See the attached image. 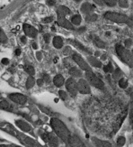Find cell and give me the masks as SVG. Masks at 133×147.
I'll list each match as a JSON object with an SVG mask.
<instances>
[{
  "label": "cell",
  "instance_id": "ffe728a7",
  "mask_svg": "<svg viewBox=\"0 0 133 147\" xmlns=\"http://www.w3.org/2000/svg\"><path fill=\"white\" fill-rule=\"evenodd\" d=\"M53 45L55 48L60 49L64 45V40L60 36H55L53 39Z\"/></svg>",
  "mask_w": 133,
  "mask_h": 147
},
{
  "label": "cell",
  "instance_id": "30bf717a",
  "mask_svg": "<svg viewBox=\"0 0 133 147\" xmlns=\"http://www.w3.org/2000/svg\"><path fill=\"white\" fill-rule=\"evenodd\" d=\"M9 98L11 100L14 102L15 103H18V104H24L26 103L27 98L25 95L22 94H18V93H14V94H11L9 95Z\"/></svg>",
  "mask_w": 133,
  "mask_h": 147
},
{
  "label": "cell",
  "instance_id": "7dc6e473",
  "mask_svg": "<svg viewBox=\"0 0 133 147\" xmlns=\"http://www.w3.org/2000/svg\"><path fill=\"white\" fill-rule=\"evenodd\" d=\"M36 57H37V59L39 60H41V58H42V56H41V52H37L36 53Z\"/></svg>",
  "mask_w": 133,
  "mask_h": 147
},
{
  "label": "cell",
  "instance_id": "603a6c76",
  "mask_svg": "<svg viewBox=\"0 0 133 147\" xmlns=\"http://www.w3.org/2000/svg\"><path fill=\"white\" fill-rule=\"evenodd\" d=\"M81 22H82V18H81V16L79 15V14L74 15V16H73L71 18V23L74 24V25L78 26V25H80V23H81Z\"/></svg>",
  "mask_w": 133,
  "mask_h": 147
},
{
  "label": "cell",
  "instance_id": "816d5d0a",
  "mask_svg": "<svg viewBox=\"0 0 133 147\" xmlns=\"http://www.w3.org/2000/svg\"><path fill=\"white\" fill-rule=\"evenodd\" d=\"M106 59V55H103V56H102V60H105Z\"/></svg>",
  "mask_w": 133,
  "mask_h": 147
},
{
  "label": "cell",
  "instance_id": "681fc988",
  "mask_svg": "<svg viewBox=\"0 0 133 147\" xmlns=\"http://www.w3.org/2000/svg\"><path fill=\"white\" fill-rule=\"evenodd\" d=\"M79 32H84L85 31V27H81V28H79V30H78Z\"/></svg>",
  "mask_w": 133,
  "mask_h": 147
},
{
  "label": "cell",
  "instance_id": "9a60e30c",
  "mask_svg": "<svg viewBox=\"0 0 133 147\" xmlns=\"http://www.w3.org/2000/svg\"><path fill=\"white\" fill-rule=\"evenodd\" d=\"M93 144L95 145L96 147H113V146L111 145V143H109L108 141L106 140H102L97 138V137H93L92 138Z\"/></svg>",
  "mask_w": 133,
  "mask_h": 147
},
{
  "label": "cell",
  "instance_id": "db71d44e",
  "mask_svg": "<svg viewBox=\"0 0 133 147\" xmlns=\"http://www.w3.org/2000/svg\"><path fill=\"white\" fill-rule=\"evenodd\" d=\"M57 60H58L57 58H55V59H54V62H55V63H57Z\"/></svg>",
  "mask_w": 133,
  "mask_h": 147
},
{
  "label": "cell",
  "instance_id": "60d3db41",
  "mask_svg": "<svg viewBox=\"0 0 133 147\" xmlns=\"http://www.w3.org/2000/svg\"><path fill=\"white\" fill-rule=\"evenodd\" d=\"M43 80L45 81V82H47V83H49L50 82V76L48 75V74H43V79H42Z\"/></svg>",
  "mask_w": 133,
  "mask_h": 147
},
{
  "label": "cell",
  "instance_id": "4316f807",
  "mask_svg": "<svg viewBox=\"0 0 133 147\" xmlns=\"http://www.w3.org/2000/svg\"><path fill=\"white\" fill-rule=\"evenodd\" d=\"M123 75V73L119 69H115V71H114V73L113 74V78L114 80H117V79H119V80H121V77Z\"/></svg>",
  "mask_w": 133,
  "mask_h": 147
},
{
  "label": "cell",
  "instance_id": "277c9868",
  "mask_svg": "<svg viewBox=\"0 0 133 147\" xmlns=\"http://www.w3.org/2000/svg\"><path fill=\"white\" fill-rule=\"evenodd\" d=\"M85 77H86V80L88 82V84L93 85V87L97 88L99 89H103L104 88V83L92 71L85 72Z\"/></svg>",
  "mask_w": 133,
  "mask_h": 147
},
{
  "label": "cell",
  "instance_id": "2e32d148",
  "mask_svg": "<svg viewBox=\"0 0 133 147\" xmlns=\"http://www.w3.org/2000/svg\"><path fill=\"white\" fill-rule=\"evenodd\" d=\"M15 122H16V125L19 127L21 130H22L23 131L29 132V131H32V127L28 123H27L26 121H23L22 120H17Z\"/></svg>",
  "mask_w": 133,
  "mask_h": 147
},
{
  "label": "cell",
  "instance_id": "9c48e42d",
  "mask_svg": "<svg viewBox=\"0 0 133 147\" xmlns=\"http://www.w3.org/2000/svg\"><path fill=\"white\" fill-rule=\"evenodd\" d=\"M22 28H23L24 33H25V35L27 36L30 37V38H36V36L38 34V31L34 27L29 25V24L25 23V24H23Z\"/></svg>",
  "mask_w": 133,
  "mask_h": 147
},
{
  "label": "cell",
  "instance_id": "f1b7e54d",
  "mask_svg": "<svg viewBox=\"0 0 133 147\" xmlns=\"http://www.w3.org/2000/svg\"><path fill=\"white\" fill-rule=\"evenodd\" d=\"M7 41V37L6 34L4 33V32L0 29V42L1 43H6Z\"/></svg>",
  "mask_w": 133,
  "mask_h": 147
},
{
  "label": "cell",
  "instance_id": "7c38bea8",
  "mask_svg": "<svg viewBox=\"0 0 133 147\" xmlns=\"http://www.w3.org/2000/svg\"><path fill=\"white\" fill-rule=\"evenodd\" d=\"M57 24L60 27H65V28L69 29V30H74V29L73 24L70 21L67 20L65 18H58V19H57Z\"/></svg>",
  "mask_w": 133,
  "mask_h": 147
},
{
  "label": "cell",
  "instance_id": "7402d4cb",
  "mask_svg": "<svg viewBox=\"0 0 133 147\" xmlns=\"http://www.w3.org/2000/svg\"><path fill=\"white\" fill-rule=\"evenodd\" d=\"M93 43L97 46V47H99V48H101V49H103V48H105L106 47V45H105V43L103 41V40L100 39L99 37H98L97 36H93Z\"/></svg>",
  "mask_w": 133,
  "mask_h": 147
},
{
  "label": "cell",
  "instance_id": "4dcf8cb0",
  "mask_svg": "<svg viewBox=\"0 0 133 147\" xmlns=\"http://www.w3.org/2000/svg\"><path fill=\"white\" fill-rule=\"evenodd\" d=\"M125 143H126V138L124 136H120V137H118V139L117 140V144L118 146H123L125 145Z\"/></svg>",
  "mask_w": 133,
  "mask_h": 147
},
{
  "label": "cell",
  "instance_id": "cb8c5ba5",
  "mask_svg": "<svg viewBox=\"0 0 133 147\" xmlns=\"http://www.w3.org/2000/svg\"><path fill=\"white\" fill-rule=\"evenodd\" d=\"M34 84H35V80H34V78L32 76H29L27 78V82H26V88H27V89L32 88L34 86Z\"/></svg>",
  "mask_w": 133,
  "mask_h": 147
},
{
  "label": "cell",
  "instance_id": "3957f363",
  "mask_svg": "<svg viewBox=\"0 0 133 147\" xmlns=\"http://www.w3.org/2000/svg\"><path fill=\"white\" fill-rule=\"evenodd\" d=\"M116 52L120 60L123 63L126 64L130 68H133L132 54L126 48L117 44V45H116Z\"/></svg>",
  "mask_w": 133,
  "mask_h": 147
},
{
  "label": "cell",
  "instance_id": "6da1fadb",
  "mask_svg": "<svg viewBox=\"0 0 133 147\" xmlns=\"http://www.w3.org/2000/svg\"><path fill=\"white\" fill-rule=\"evenodd\" d=\"M51 127L54 131V132L60 140L66 144L69 143V140L71 134L62 121L56 117H52L51 120Z\"/></svg>",
  "mask_w": 133,
  "mask_h": 147
},
{
  "label": "cell",
  "instance_id": "44dd1931",
  "mask_svg": "<svg viewBox=\"0 0 133 147\" xmlns=\"http://www.w3.org/2000/svg\"><path fill=\"white\" fill-rule=\"evenodd\" d=\"M69 74L71 75V76H74L75 78L77 77H81L82 76V72L80 70V69L76 68V67H71L69 70Z\"/></svg>",
  "mask_w": 133,
  "mask_h": 147
},
{
  "label": "cell",
  "instance_id": "11a10c76",
  "mask_svg": "<svg viewBox=\"0 0 133 147\" xmlns=\"http://www.w3.org/2000/svg\"><path fill=\"white\" fill-rule=\"evenodd\" d=\"M9 147H20V146H9Z\"/></svg>",
  "mask_w": 133,
  "mask_h": 147
},
{
  "label": "cell",
  "instance_id": "e0dca14e",
  "mask_svg": "<svg viewBox=\"0 0 133 147\" xmlns=\"http://www.w3.org/2000/svg\"><path fill=\"white\" fill-rule=\"evenodd\" d=\"M56 13H57V15H58V18H65V16L70 13V10L69 7L61 5V6L58 7Z\"/></svg>",
  "mask_w": 133,
  "mask_h": 147
},
{
  "label": "cell",
  "instance_id": "d4e9b609",
  "mask_svg": "<svg viewBox=\"0 0 133 147\" xmlns=\"http://www.w3.org/2000/svg\"><path fill=\"white\" fill-rule=\"evenodd\" d=\"M97 19H98V15L95 13L88 14V15L85 16V21L87 22H93Z\"/></svg>",
  "mask_w": 133,
  "mask_h": 147
},
{
  "label": "cell",
  "instance_id": "d6986e66",
  "mask_svg": "<svg viewBox=\"0 0 133 147\" xmlns=\"http://www.w3.org/2000/svg\"><path fill=\"white\" fill-rule=\"evenodd\" d=\"M87 60L88 61V63L91 65H93L94 67H98V68H101L102 66V62L99 60L97 58H95V57H93V56H88V58H87Z\"/></svg>",
  "mask_w": 133,
  "mask_h": 147
},
{
  "label": "cell",
  "instance_id": "484cf974",
  "mask_svg": "<svg viewBox=\"0 0 133 147\" xmlns=\"http://www.w3.org/2000/svg\"><path fill=\"white\" fill-rule=\"evenodd\" d=\"M24 70H25L30 76H33L34 74H35V73H36L34 67L32 66V65H25V66H24Z\"/></svg>",
  "mask_w": 133,
  "mask_h": 147
},
{
  "label": "cell",
  "instance_id": "bcb514c9",
  "mask_svg": "<svg viewBox=\"0 0 133 147\" xmlns=\"http://www.w3.org/2000/svg\"><path fill=\"white\" fill-rule=\"evenodd\" d=\"M21 40H22V42L23 44H25V43L27 42V36H22V37H21Z\"/></svg>",
  "mask_w": 133,
  "mask_h": 147
},
{
  "label": "cell",
  "instance_id": "74e56055",
  "mask_svg": "<svg viewBox=\"0 0 133 147\" xmlns=\"http://www.w3.org/2000/svg\"><path fill=\"white\" fill-rule=\"evenodd\" d=\"M124 43H125V48L128 49V48H130V47H132V39H126Z\"/></svg>",
  "mask_w": 133,
  "mask_h": 147
},
{
  "label": "cell",
  "instance_id": "7bdbcfd3",
  "mask_svg": "<svg viewBox=\"0 0 133 147\" xmlns=\"http://www.w3.org/2000/svg\"><path fill=\"white\" fill-rule=\"evenodd\" d=\"M8 63H9V60L7 59V58H3V59H2V64H3V65H8Z\"/></svg>",
  "mask_w": 133,
  "mask_h": 147
},
{
  "label": "cell",
  "instance_id": "ee69618b",
  "mask_svg": "<svg viewBox=\"0 0 133 147\" xmlns=\"http://www.w3.org/2000/svg\"><path fill=\"white\" fill-rule=\"evenodd\" d=\"M47 3L48 5H50V6H53L55 4V1H54V0H49V1H47Z\"/></svg>",
  "mask_w": 133,
  "mask_h": 147
},
{
  "label": "cell",
  "instance_id": "8d00e7d4",
  "mask_svg": "<svg viewBox=\"0 0 133 147\" xmlns=\"http://www.w3.org/2000/svg\"><path fill=\"white\" fill-rule=\"evenodd\" d=\"M53 17H51V16H50V17H47V18H44L43 19H42V22L43 23H50V22H52V21H53Z\"/></svg>",
  "mask_w": 133,
  "mask_h": 147
},
{
  "label": "cell",
  "instance_id": "e575fe53",
  "mask_svg": "<svg viewBox=\"0 0 133 147\" xmlns=\"http://www.w3.org/2000/svg\"><path fill=\"white\" fill-rule=\"evenodd\" d=\"M118 4L121 7H129V3L128 1H125V0H120L118 1Z\"/></svg>",
  "mask_w": 133,
  "mask_h": 147
},
{
  "label": "cell",
  "instance_id": "836d02e7",
  "mask_svg": "<svg viewBox=\"0 0 133 147\" xmlns=\"http://www.w3.org/2000/svg\"><path fill=\"white\" fill-rule=\"evenodd\" d=\"M40 109L41 111H42L43 113H47V115H50V116H51L52 115V112L49 109V108H47V107H43V106H40Z\"/></svg>",
  "mask_w": 133,
  "mask_h": 147
},
{
  "label": "cell",
  "instance_id": "52a82bcc",
  "mask_svg": "<svg viewBox=\"0 0 133 147\" xmlns=\"http://www.w3.org/2000/svg\"><path fill=\"white\" fill-rule=\"evenodd\" d=\"M65 87L70 94L73 97H75L78 94V87H77V82L74 80L73 78L68 79L65 82Z\"/></svg>",
  "mask_w": 133,
  "mask_h": 147
},
{
  "label": "cell",
  "instance_id": "1f68e13d",
  "mask_svg": "<svg viewBox=\"0 0 133 147\" xmlns=\"http://www.w3.org/2000/svg\"><path fill=\"white\" fill-rule=\"evenodd\" d=\"M118 84H119V86L122 88H126L128 85V82L125 79H121L119 81H118Z\"/></svg>",
  "mask_w": 133,
  "mask_h": 147
},
{
  "label": "cell",
  "instance_id": "5bb4252c",
  "mask_svg": "<svg viewBox=\"0 0 133 147\" xmlns=\"http://www.w3.org/2000/svg\"><path fill=\"white\" fill-rule=\"evenodd\" d=\"M93 10H94V6L92 5L91 3L85 2L82 4L81 6V12L82 13L85 14V15H88V14L93 13Z\"/></svg>",
  "mask_w": 133,
  "mask_h": 147
},
{
  "label": "cell",
  "instance_id": "83f0119b",
  "mask_svg": "<svg viewBox=\"0 0 133 147\" xmlns=\"http://www.w3.org/2000/svg\"><path fill=\"white\" fill-rule=\"evenodd\" d=\"M0 108L3 110H10V104L7 101H1L0 102Z\"/></svg>",
  "mask_w": 133,
  "mask_h": 147
},
{
  "label": "cell",
  "instance_id": "ab89813d",
  "mask_svg": "<svg viewBox=\"0 0 133 147\" xmlns=\"http://www.w3.org/2000/svg\"><path fill=\"white\" fill-rule=\"evenodd\" d=\"M43 38H44V40H45V41H46L47 43H49L50 39H51V35L48 33L45 34V35L43 36Z\"/></svg>",
  "mask_w": 133,
  "mask_h": 147
},
{
  "label": "cell",
  "instance_id": "9f6ffc18",
  "mask_svg": "<svg viewBox=\"0 0 133 147\" xmlns=\"http://www.w3.org/2000/svg\"><path fill=\"white\" fill-rule=\"evenodd\" d=\"M132 57H133V50H132Z\"/></svg>",
  "mask_w": 133,
  "mask_h": 147
},
{
  "label": "cell",
  "instance_id": "8fae6325",
  "mask_svg": "<svg viewBox=\"0 0 133 147\" xmlns=\"http://www.w3.org/2000/svg\"><path fill=\"white\" fill-rule=\"evenodd\" d=\"M68 144L70 147H86L84 143L81 140L77 135H71Z\"/></svg>",
  "mask_w": 133,
  "mask_h": 147
},
{
  "label": "cell",
  "instance_id": "ac0fdd59",
  "mask_svg": "<svg viewBox=\"0 0 133 147\" xmlns=\"http://www.w3.org/2000/svg\"><path fill=\"white\" fill-rule=\"evenodd\" d=\"M53 83L56 87H61L65 82L64 77L61 74H57L53 79Z\"/></svg>",
  "mask_w": 133,
  "mask_h": 147
},
{
  "label": "cell",
  "instance_id": "ba28073f",
  "mask_svg": "<svg viewBox=\"0 0 133 147\" xmlns=\"http://www.w3.org/2000/svg\"><path fill=\"white\" fill-rule=\"evenodd\" d=\"M77 87H78V91L80 94H89L91 93V88L89 86V84L85 80L80 79V80L77 82Z\"/></svg>",
  "mask_w": 133,
  "mask_h": 147
},
{
  "label": "cell",
  "instance_id": "8992f818",
  "mask_svg": "<svg viewBox=\"0 0 133 147\" xmlns=\"http://www.w3.org/2000/svg\"><path fill=\"white\" fill-rule=\"evenodd\" d=\"M72 59L80 66L81 69H83V70H84L86 72L87 71H91L90 66L88 65V64L87 63L86 61L83 59V57H81V55H80V54L76 53V52L72 54Z\"/></svg>",
  "mask_w": 133,
  "mask_h": 147
},
{
  "label": "cell",
  "instance_id": "b9f144b4",
  "mask_svg": "<svg viewBox=\"0 0 133 147\" xmlns=\"http://www.w3.org/2000/svg\"><path fill=\"white\" fill-rule=\"evenodd\" d=\"M36 84H37V85L38 86H42L43 85V84H44V80H42V79H39V80H36Z\"/></svg>",
  "mask_w": 133,
  "mask_h": 147
},
{
  "label": "cell",
  "instance_id": "d590c367",
  "mask_svg": "<svg viewBox=\"0 0 133 147\" xmlns=\"http://www.w3.org/2000/svg\"><path fill=\"white\" fill-rule=\"evenodd\" d=\"M59 96H60V98L62 99V100H66L67 98H68V95L65 92V91H63V90H60L59 91Z\"/></svg>",
  "mask_w": 133,
  "mask_h": 147
},
{
  "label": "cell",
  "instance_id": "f35d334b",
  "mask_svg": "<svg viewBox=\"0 0 133 147\" xmlns=\"http://www.w3.org/2000/svg\"><path fill=\"white\" fill-rule=\"evenodd\" d=\"M63 52H64V54H65V55H69L72 52V51H71V48L69 47H65V49H64V51H63Z\"/></svg>",
  "mask_w": 133,
  "mask_h": 147
},
{
  "label": "cell",
  "instance_id": "f907efd6",
  "mask_svg": "<svg viewBox=\"0 0 133 147\" xmlns=\"http://www.w3.org/2000/svg\"><path fill=\"white\" fill-rule=\"evenodd\" d=\"M32 47H33L34 49H37V45H36V43H33V44H32Z\"/></svg>",
  "mask_w": 133,
  "mask_h": 147
},
{
  "label": "cell",
  "instance_id": "c3c4849f",
  "mask_svg": "<svg viewBox=\"0 0 133 147\" xmlns=\"http://www.w3.org/2000/svg\"><path fill=\"white\" fill-rule=\"evenodd\" d=\"M20 54H21L20 49H17V50H16V55H19Z\"/></svg>",
  "mask_w": 133,
  "mask_h": 147
},
{
  "label": "cell",
  "instance_id": "f5cc1de1",
  "mask_svg": "<svg viewBox=\"0 0 133 147\" xmlns=\"http://www.w3.org/2000/svg\"><path fill=\"white\" fill-rule=\"evenodd\" d=\"M0 147H9L8 146H6V145H0Z\"/></svg>",
  "mask_w": 133,
  "mask_h": 147
},
{
  "label": "cell",
  "instance_id": "d6a6232c",
  "mask_svg": "<svg viewBox=\"0 0 133 147\" xmlns=\"http://www.w3.org/2000/svg\"><path fill=\"white\" fill-rule=\"evenodd\" d=\"M104 3L108 7H114L117 4V2L115 0H106L104 1Z\"/></svg>",
  "mask_w": 133,
  "mask_h": 147
},
{
  "label": "cell",
  "instance_id": "f6af8a7d",
  "mask_svg": "<svg viewBox=\"0 0 133 147\" xmlns=\"http://www.w3.org/2000/svg\"><path fill=\"white\" fill-rule=\"evenodd\" d=\"M94 3H97V4H99V5H101V6H103V5L104 4V3H104V1H99V0H95V1H94Z\"/></svg>",
  "mask_w": 133,
  "mask_h": 147
},
{
  "label": "cell",
  "instance_id": "f546056e",
  "mask_svg": "<svg viewBox=\"0 0 133 147\" xmlns=\"http://www.w3.org/2000/svg\"><path fill=\"white\" fill-rule=\"evenodd\" d=\"M103 70L105 73H113L114 69H113V65H112V63H108L107 65L103 66Z\"/></svg>",
  "mask_w": 133,
  "mask_h": 147
},
{
  "label": "cell",
  "instance_id": "5b68a950",
  "mask_svg": "<svg viewBox=\"0 0 133 147\" xmlns=\"http://www.w3.org/2000/svg\"><path fill=\"white\" fill-rule=\"evenodd\" d=\"M41 138L46 143H47L50 146L59 147L60 146V140L56 135L49 133V132H45V133L41 134Z\"/></svg>",
  "mask_w": 133,
  "mask_h": 147
},
{
  "label": "cell",
  "instance_id": "4fadbf2b",
  "mask_svg": "<svg viewBox=\"0 0 133 147\" xmlns=\"http://www.w3.org/2000/svg\"><path fill=\"white\" fill-rule=\"evenodd\" d=\"M68 41L70 43V44H72L73 46H74L75 47H77L78 49H80L81 51H83L84 52H85V53L89 54V55H92V51L88 49V48H87L86 47H84V45H82L80 42H79L78 40H72V39H69Z\"/></svg>",
  "mask_w": 133,
  "mask_h": 147
},
{
  "label": "cell",
  "instance_id": "7a4b0ae2",
  "mask_svg": "<svg viewBox=\"0 0 133 147\" xmlns=\"http://www.w3.org/2000/svg\"><path fill=\"white\" fill-rule=\"evenodd\" d=\"M104 18L109 21H112L117 23H126L130 27L133 26V18H129L126 15L114 12H107L104 14Z\"/></svg>",
  "mask_w": 133,
  "mask_h": 147
}]
</instances>
